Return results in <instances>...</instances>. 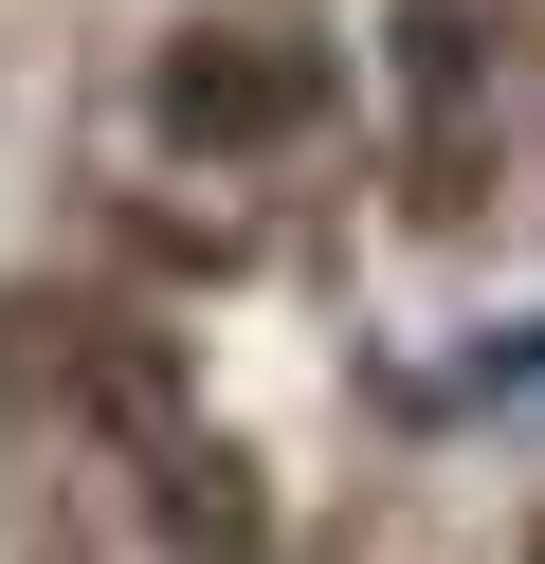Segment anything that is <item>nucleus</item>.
<instances>
[{
    "instance_id": "f257e3e1",
    "label": "nucleus",
    "mask_w": 545,
    "mask_h": 564,
    "mask_svg": "<svg viewBox=\"0 0 545 564\" xmlns=\"http://www.w3.org/2000/svg\"><path fill=\"white\" fill-rule=\"evenodd\" d=\"M309 91H327V74H309V55H273V37H182L145 110H164V147H291Z\"/></svg>"
},
{
    "instance_id": "f03ea898",
    "label": "nucleus",
    "mask_w": 545,
    "mask_h": 564,
    "mask_svg": "<svg viewBox=\"0 0 545 564\" xmlns=\"http://www.w3.org/2000/svg\"><path fill=\"white\" fill-rule=\"evenodd\" d=\"M400 91H418V110L472 91V19H455V0H400Z\"/></svg>"
}]
</instances>
